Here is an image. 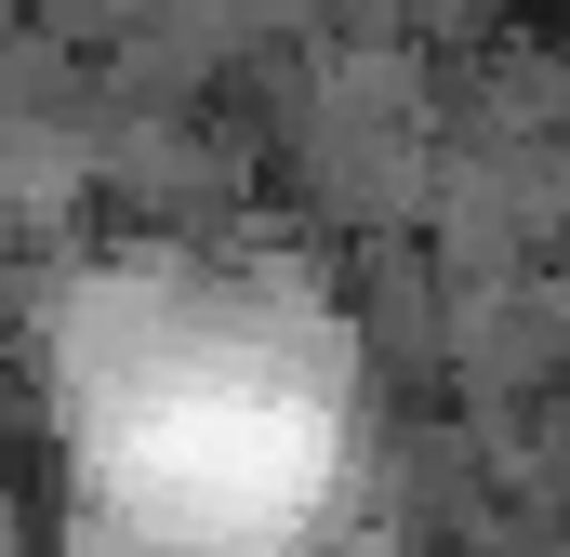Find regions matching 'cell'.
Instances as JSON below:
<instances>
[{
  "instance_id": "1",
  "label": "cell",
  "mask_w": 570,
  "mask_h": 557,
  "mask_svg": "<svg viewBox=\"0 0 570 557\" xmlns=\"http://www.w3.org/2000/svg\"><path fill=\"white\" fill-rule=\"evenodd\" d=\"M318 451H332L318 399L292 372H253L199 305L159 319V372L94 385V491H120V518L159 531L173 557L292 545L318 505Z\"/></svg>"
}]
</instances>
